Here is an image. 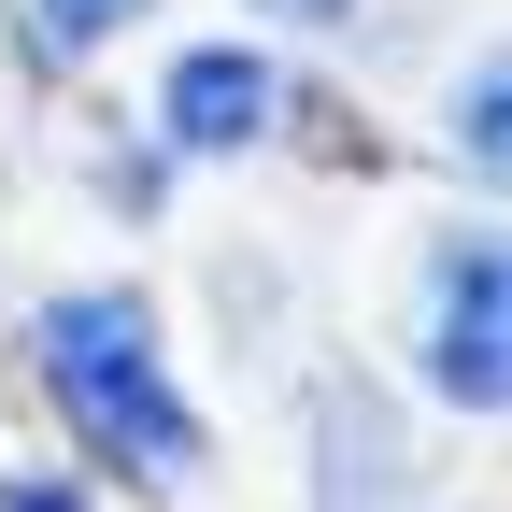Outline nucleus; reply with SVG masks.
<instances>
[{
	"mask_svg": "<svg viewBox=\"0 0 512 512\" xmlns=\"http://www.w3.org/2000/svg\"><path fill=\"white\" fill-rule=\"evenodd\" d=\"M256 15H271V29H342L356 0H256Z\"/></svg>",
	"mask_w": 512,
	"mask_h": 512,
	"instance_id": "obj_8",
	"label": "nucleus"
},
{
	"mask_svg": "<svg viewBox=\"0 0 512 512\" xmlns=\"http://www.w3.org/2000/svg\"><path fill=\"white\" fill-rule=\"evenodd\" d=\"M157 0H15V57L29 72H86L100 43H128Z\"/></svg>",
	"mask_w": 512,
	"mask_h": 512,
	"instance_id": "obj_5",
	"label": "nucleus"
},
{
	"mask_svg": "<svg viewBox=\"0 0 512 512\" xmlns=\"http://www.w3.org/2000/svg\"><path fill=\"white\" fill-rule=\"evenodd\" d=\"M0 512H86L72 484H43V470H0Z\"/></svg>",
	"mask_w": 512,
	"mask_h": 512,
	"instance_id": "obj_7",
	"label": "nucleus"
},
{
	"mask_svg": "<svg viewBox=\"0 0 512 512\" xmlns=\"http://www.w3.org/2000/svg\"><path fill=\"white\" fill-rule=\"evenodd\" d=\"M285 128V57L271 43H185L157 72V157H256Z\"/></svg>",
	"mask_w": 512,
	"mask_h": 512,
	"instance_id": "obj_3",
	"label": "nucleus"
},
{
	"mask_svg": "<svg viewBox=\"0 0 512 512\" xmlns=\"http://www.w3.org/2000/svg\"><path fill=\"white\" fill-rule=\"evenodd\" d=\"M15 356L43 384L57 441H72L100 484H143V498L200 484V399H185L171 328H157L143 285H43L29 328H15Z\"/></svg>",
	"mask_w": 512,
	"mask_h": 512,
	"instance_id": "obj_1",
	"label": "nucleus"
},
{
	"mask_svg": "<svg viewBox=\"0 0 512 512\" xmlns=\"http://www.w3.org/2000/svg\"><path fill=\"white\" fill-rule=\"evenodd\" d=\"M413 384H427L441 413L498 427V399H512V256H498V228H441V242H427V285H413Z\"/></svg>",
	"mask_w": 512,
	"mask_h": 512,
	"instance_id": "obj_2",
	"label": "nucleus"
},
{
	"mask_svg": "<svg viewBox=\"0 0 512 512\" xmlns=\"http://www.w3.org/2000/svg\"><path fill=\"white\" fill-rule=\"evenodd\" d=\"M441 143L470 157V185H498V157H512V57H470V72H456V100H441Z\"/></svg>",
	"mask_w": 512,
	"mask_h": 512,
	"instance_id": "obj_6",
	"label": "nucleus"
},
{
	"mask_svg": "<svg viewBox=\"0 0 512 512\" xmlns=\"http://www.w3.org/2000/svg\"><path fill=\"white\" fill-rule=\"evenodd\" d=\"M413 498V441L370 384H313V512H399Z\"/></svg>",
	"mask_w": 512,
	"mask_h": 512,
	"instance_id": "obj_4",
	"label": "nucleus"
}]
</instances>
